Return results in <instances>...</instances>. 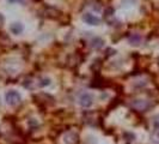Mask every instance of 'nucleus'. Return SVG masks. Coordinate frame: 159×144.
Returning a JSON list of instances; mask_svg holds the SVG:
<instances>
[{
  "instance_id": "3",
  "label": "nucleus",
  "mask_w": 159,
  "mask_h": 144,
  "mask_svg": "<svg viewBox=\"0 0 159 144\" xmlns=\"http://www.w3.org/2000/svg\"><path fill=\"white\" fill-rule=\"evenodd\" d=\"M132 107L138 109V111H146L150 107V103L145 100H134L132 102Z\"/></svg>"
},
{
  "instance_id": "6",
  "label": "nucleus",
  "mask_w": 159,
  "mask_h": 144,
  "mask_svg": "<svg viewBox=\"0 0 159 144\" xmlns=\"http://www.w3.org/2000/svg\"><path fill=\"white\" fill-rule=\"evenodd\" d=\"M10 29H11L12 34L18 35V34H22V32H23L24 26L22 23H12L11 24V26H10Z\"/></svg>"
},
{
  "instance_id": "5",
  "label": "nucleus",
  "mask_w": 159,
  "mask_h": 144,
  "mask_svg": "<svg viewBox=\"0 0 159 144\" xmlns=\"http://www.w3.org/2000/svg\"><path fill=\"white\" fill-rule=\"evenodd\" d=\"M77 133H74V132H68V133H66L64 137V142L66 144H74L77 142Z\"/></svg>"
},
{
  "instance_id": "10",
  "label": "nucleus",
  "mask_w": 159,
  "mask_h": 144,
  "mask_svg": "<svg viewBox=\"0 0 159 144\" xmlns=\"http://www.w3.org/2000/svg\"><path fill=\"white\" fill-rule=\"evenodd\" d=\"M10 2H18V1H22V0H8Z\"/></svg>"
},
{
  "instance_id": "1",
  "label": "nucleus",
  "mask_w": 159,
  "mask_h": 144,
  "mask_svg": "<svg viewBox=\"0 0 159 144\" xmlns=\"http://www.w3.org/2000/svg\"><path fill=\"white\" fill-rule=\"evenodd\" d=\"M5 100H6V103H7L8 106L15 107V106L20 103L22 96H20V94H19L18 91H16V90H10V91H7V93L5 94Z\"/></svg>"
},
{
  "instance_id": "4",
  "label": "nucleus",
  "mask_w": 159,
  "mask_h": 144,
  "mask_svg": "<svg viewBox=\"0 0 159 144\" xmlns=\"http://www.w3.org/2000/svg\"><path fill=\"white\" fill-rule=\"evenodd\" d=\"M83 21L86 24H90V25H98L101 19L98 17H96L95 15H91V13H85L83 16Z\"/></svg>"
},
{
  "instance_id": "9",
  "label": "nucleus",
  "mask_w": 159,
  "mask_h": 144,
  "mask_svg": "<svg viewBox=\"0 0 159 144\" xmlns=\"http://www.w3.org/2000/svg\"><path fill=\"white\" fill-rule=\"evenodd\" d=\"M153 127H154V132L157 133V136H159V120H154Z\"/></svg>"
},
{
  "instance_id": "2",
  "label": "nucleus",
  "mask_w": 159,
  "mask_h": 144,
  "mask_svg": "<svg viewBox=\"0 0 159 144\" xmlns=\"http://www.w3.org/2000/svg\"><path fill=\"white\" fill-rule=\"evenodd\" d=\"M79 104L83 108H90L93 104V96L90 93H83L79 96Z\"/></svg>"
},
{
  "instance_id": "8",
  "label": "nucleus",
  "mask_w": 159,
  "mask_h": 144,
  "mask_svg": "<svg viewBox=\"0 0 159 144\" xmlns=\"http://www.w3.org/2000/svg\"><path fill=\"white\" fill-rule=\"evenodd\" d=\"M49 84H50V79H49V78H42V79L39 82V87H41V88L47 87Z\"/></svg>"
},
{
  "instance_id": "7",
  "label": "nucleus",
  "mask_w": 159,
  "mask_h": 144,
  "mask_svg": "<svg viewBox=\"0 0 159 144\" xmlns=\"http://www.w3.org/2000/svg\"><path fill=\"white\" fill-rule=\"evenodd\" d=\"M103 45H104V41L101 37H95L92 40V43H91L92 48H95V49H101V48L103 47Z\"/></svg>"
}]
</instances>
